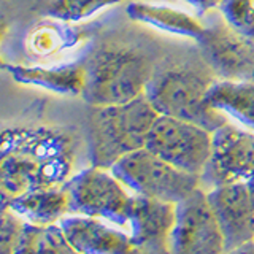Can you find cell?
Here are the masks:
<instances>
[{
	"instance_id": "7",
	"label": "cell",
	"mask_w": 254,
	"mask_h": 254,
	"mask_svg": "<svg viewBox=\"0 0 254 254\" xmlns=\"http://www.w3.org/2000/svg\"><path fill=\"white\" fill-rule=\"evenodd\" d=\"M226 245L206 192L198 188L177 203L170 254H224Z\"/></svg>"
},
{
	"instance_id": "8",
	"label": "cell",
	"mask_w": 254,
	"mask_h": 254,
	"mask_svg": "<svg viewBox=\"0 0 254 254\" xmlns=\"http://www.w3.org/2000/svg\"><path fill=\"white\" fill-rule=\"evenodd\" d=\"M198 51L218 79L254 83V38L218 22L197 38Z\"/></svg>"
},
{
	"instance_id": "15",
	"label": "cell",
	"mask_w": 254,
	"mask_h": 254,
	"mask_svg": "<svg viewBox=\"0 0 254 254\" xmlns=\"http://www.w3.org/2000/svg\"><path fill=\"white\" fill-rule=\"evenodd\" d=\"M127 14L135 21L149 24V26H154L165 32H172V34L177 35L192 37L195 40L205 30V26H202L194 16L172 6L132 2L127 5Z\"/></svg>"
},
{
	"instance_id": "4",
	"label": "cell",
	"mask_w": 254,
	"mask_h": 254,
	"mask_svg": "<svg viewBox=\"0 0 254 254\" xmlns=\"http://www.w3.org/2000/svg\"><path fill=\"white\" fill-rule=\"evenodd\" d=\"M110 170L130 192L170 203L183 202L202 185L198 175L177 169L148 148L124 156Z\"/></svg>"
},
{
	"instance_id": "20",
	"label": "cell",
	"mask_w": 254,
	"mask_h": 254,
	"mask_svg": "<svg viewBox=\"0 0 254 254\" xmlns=\"http://www.w3.org/2000/svg\"><path fill=\"white\" fill-rule=\"evenodd\" d=\"M24 227V221L14 214L11 210L3 208L2 211V238H0V253L14 254L18 245L21 230Z\"/></svg>"
},
{
	"instance_id": "18",
	"label": "cell",
	"mask_w": 254,
	"mask_h": 254,
	"mask_svg": "<svg viewBox=\"0 0 254 254\" xmlns=\"http://www.w3.org/2000/svg\"><path fill=\"white\" fill-rule=\"evenodd\" d=\"M123 0H48L43 11L62 21H81Z\"/></svg>"
},
{
	"instance_id": "9",
	"label": "cell",
	"mask_w": 254,
	"mask_h": 254,
	"mask_svg": "<svg viewBox=\"0 0 254 254\" xmlns=\"http://www.w3.org/2000/svg\"><path fill=\"white\" fill-rule=\"evenodd\" d=\"M254 177V133L226 123L213 132L211 156L200 183L216 188Z\"/></svg>"
},
{
	"instance_id": "6",
	"label": "cell",
	"mask_w": 254,
	"mask_h": 254,
	"mask_svg": "<svg viewBox=\"0 0 254 254\" xmlns=\"http://www.w3.org/2000/svg\"><path fill=\"white\" fill-rule=\"evenodd\" d=\"M213 132L186 119L159 115L148 133L151 153L188 173H203L211 156Z\"/></svg>"
},
{
	"instance_id": "16",
	"label": "cell",
	"mask_w": 254,
	"mask_h": 254,
	"mask_svg": "<svg viewBox=\"0 0 254 254\" xmlns=\"http://www.w3.org/2000/svg\"><path fill=\"white\" fill-rule=\"evenodd\" d=\"M11 75L22 83H34L59 92L83 94L86 70L81 65H67L59 68L42 67H13Z\"/></svg>"
},
{
	"instance_id": "23",
	"label": "cell",
	"mask_w": 254,
	"mask_h": 254,
	"mask_svg": "<svg viewBox=\"0 0 254 254\" xmlns=\"http://www.w3.org/2000/svg\"><path fill=\"white\" fill-rule=\"evenodd\" d=\"M246 185H248V188H250V192H251V197H253V200H254V177H253L251 180L246 181Z\"/></svg>"
},
{
	"instance_id": "3",
	"label": "cell",
	"mask_w": 254,
	"mask_h": 254,
	"mask_svg": "<svg viewBox=\"0 0 254 254\" xmlns=\"http://www.w3.org/2000/svg\"><path fill=\"white\" fill-rule=\"evenodd\" d=\"M157 116L145 95L119 105L91 107L87 123L91 164L110 170L119 159L145 148Z\"/></svg>"
},
{
	"instance_id": "11",
	"label": "cell",
	"mask_w": 254,
	"mask_h": 254,
	"mask_svg": "<svg viewBox=\"0 0 254 254\" xmlns=\"http://www.w3.org/2000/svg\"><path fill=\"white\" fill-rule=\"evenodd\" d=\"M177 203L133 194L126 229L140 254H170Z\"/></svg>"
},
{
	"instance_id": "21",
	"label": "cell",
	"mask_w": 254,
	"mask_h": 254,
	"mask_svg": "<svg viewBox=\"0 0 254 254\" xmlns=\"http://www.w3.org/2000/svg\"><path fill=\"white\" fill-rule=\"evenodd\" d=\"M188 2L190 5H194L195 8H198V10L208 11V10H211V8H214V6H219L221 0H188Z\"/></svg>"
},
{
	"instance_id": "13",
	"label": "cell",
	"mask_w": 254,
	"mask_h": 254,
	"mask_svg": "<svg viewBox=\"0 0 254 254\" xmlns=\"http://www.w3.org/2000/svg\"><path fill=\"white\" fill-rule=\"evenodd\" d=\"M3 208L11 210L24 222L34 226L58 224L64 216L70 214L68 197L64 186L21 194L3 202Z\"/></svg>"
},
{
	"instance_id": "1",
	"label": "cell",
	"mask_w": 254,
	"mask_h": 254,
	"mask_svg": "<svg viewBox=\"0 0 254 254\" xmlns=\"http://www.w3.org/2000/svg\"><path fill=\"white\" fill-rule=\"evenodd\" d=\"M216 81L218 76L202 56L164 61L154 67L145 97L159 115L186 119L214 132L227 123L222 111L206 103Z\"/></svg>"
},
{
	"instance_id": "12",
	"label": "cell",
	"mask_w": 254,
	"mask_h": 254,
	"mask_svg": "<svg viewBox=\"0 0 254 254\" xmlns=\"http://www.w3.org/2000/svg\"><path fill=\"white\" fill-rule=\"evenodd\" d=\"M59 226L78 254H140L130 234L105 219L67 214Z\"/></svg>"
},
{
	"instance_id": "14",
	"label": "cell",
	"mask_w": 254,
	"mask_h": 254,
	"mask_svg": "<svg viewBox=\"0 0 254 254\" xmlns=\"http://www.w3.org/2000/svg\"><path fill=\"white\" fill-rule=\"evenodd\" d=\"M206 103L254 130V83L218 79L206 95Z\"/></svg>"
},
{
	"instance_id": "5",
	"label": "cell",
	"mask_w": 254,
	"mask_h": 254,
	"mask_svg": "<svg viewBox=\"0 0 254 254\" xmlns=\"http://www.w3.org/2000/svg\"><path fill=\"white\" fill-rule=\"evenodd\" d=\"M70 214L100 218L126 229L133 194L116 175L102 167H89L64 185Z\"/></svg>"
},
{
	"instance_id": "2",
	"label": "cell",
	"mask_w": 254,
	"mask_h": 254,
	"mask_svg": "<svg viewBox=\"0 0 254 254\" xmlns=\"http://www.w3.org/2000/svg\"><path fill=\"white\" fill-rule=\"evenodd\" d=\"M154 67L140 48L123 43L100 46L84 65L83 99L91 107H107L141 97Z\"/></svg>"
},
{
	"instance_id": "10",
	"label": "cell",
	"mask_w": 254,
	"mask_h": 254,
	"mask_svg": "<svg viewBox=\"0 0 254 254\" xmlns=\"http://www.w3.org/2000/svg\"><path fill=\"white\" fill-rule=\"evenodd\" d=\"M206 197L224 237L226 251L254 243V200L246 183L211 188Z\"/></svg>"
},
{
	"instance_id": "17",
	"label": "cell",
	"mask_w": 254,
	"mask_h": 254,
	"mask_svg": "<svg viewBox=\"0 0 254 254\" xmlns=\"http://www.w3.org/2000/svg\"><path fill=\"white\" fill-rule=\"evenodd\" d=\"M14 254H78L58 224L34 226L24 222Z\"/></svg>"
},
{
	"instance_id": "22",
	"label": "cell",
	"mask_w": 254,
	"mask_h": 254,
	"mask_svg": "<svg viewBox=\"0 0 254 254\" xmlns=\"http://www.w3.org/2000/svg\"><path fill=\"white\" fill-rule=\"evenodd\" d=\"M224 254H254V243H246L243 246H238V248L226 251Z\"/></svg>"
},
{
	"instance_id": "19",
	"label": "cell",
	"mask_w": 254,
	"mask_h": 254,
	"mask_svg": "<svg viewBox=\"0 0 254 254\" xmlns=\"http://www.w3.org/2000/svg\"><path fill=\"white\" fill-rule=\"evenodd\" d=\"M219 10L234 30L254 38V0H221Z\"/></svg>"
}]
</instances>
